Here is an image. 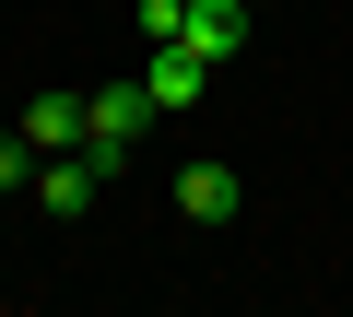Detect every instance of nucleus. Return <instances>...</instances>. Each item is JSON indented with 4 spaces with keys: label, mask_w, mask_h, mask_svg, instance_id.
Instances as JSON below:
<instances>
[{
    "label": "nucleus",
    "mask_w": 353,
    "mask_h": 317,
    "mask_svg": "<svg viewBox=\"0 0 353 317\" xmlns=\"http://www.w3.org/2000/svg\"><path fill=\"white\" fill-rule=\"evenodd\" d=\"M94 188H106V153H94V141H71V153H36V200H48L59 223H83V212H94Z\"/></svg>",
    "instance_id": "f257e3e1"
},
{
    "label": "nucleus",
    "mask_w": 353,
    "mask_h": 317,
    "mask_svg": "<svg viewBox=\"0 0 353 317\" xmlns=\"http://www.w3.org/2000/svg\"><path fill=\"white\" fill-rule=\"evenodd\" d=\"M83 106H94V129H83V141L106 153V177H118V165H130V141L153 129V83H106V94H83Z\"/></svg>",
    "instance_id": "f03ea898"
},
{
    "label": "nucleus",
    "mask_w": 353,
    "mask_h": 317,
    "mask_svg": "<svg viewBox=\"0 0 353 317\" xmlns=\"http://www.w3.org/2000/svg\"><path fill=\"white\" fill-rule=\"evenodd\" d=\"M165 47H201L212 71L248 47V0H189V36H165Z\"/></svg>",
    "instance_id": "7ed1b4c3"
},
{
    "label": "nucleus",
    "mask_w": 353,
    "mask_h": 317,
    "mask_svg": "<svg viewBox=\"0 0 353 317\" xmlns=\"http://www.w3.org/2000/svg\"><path fill=\"white\" fill-rule=\"evenodd\" d=\"M176 212L189 223H236V165H176Z\"/></svg>",
    "instance_id": "20e7f679"
},
{
    "label": "nucleus",
    "mask_w": 353,
    "mask_h": 317,
    "mask_svg": "<svg viewBox=\"0 0 353 317\" xmlns=\"http://www.w3.org/2000/svg\"><path fill=\"white\" fill-rule=\"evenodd\" d=\"M83 129H94V106H83V94H36V106H24V141H36V153H71Z\"/></svg>",
    "instance_id": "39448f33"
},
{
    "label": "nucleus",
    "mask_w": 353,
    "mask_h": 317,
    "mask_svg": "<svg viewBox=\"0 0 353 317\" xmlns=\"http://www.w3.org/2000/svg\"><path fill=\"white\" fill-rule=\"evenodd\" d=\"M141 83H153V106H201L212 59H201V47H153V71H141Z\"/></svg>",
    "instance_id": "423d86ee"
},
{
    "label": "nucleus",
    "mask_w": 353,
    "mask_h": 317,
    "mask_svg": "<svg viewBox=\"0 0 353 317\" xmlns=\"http://www.w3.org/2000/svg\"><path fill=\"white\" fill-rule=\"evenodd\" d=\"M0 188H36V141L24 129H0Z\"/></svg>",
    "instance_id": "0eeeda50"
}]
</instances>
